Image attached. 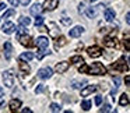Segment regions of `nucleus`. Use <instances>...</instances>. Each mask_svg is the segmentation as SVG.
Returning a JSON list of instances; mask_svg holds the SVG:
<instances>
[{"mask_svg":"<svg viewBox=\"0 0 130 113\" xmlns=\"http://www.w3.org/2000/svg\"><path fill=\"white\" fill-rule=\"evenodd\" d=\"M18 59L25 60V62H29V60H32V59H34V54H32L31 52H24V53H21V56L18 57Z\"/></svg>","mask_w":130,"mask_h":113,"instance_id":"aec40b11","label":"nucleus"},{"mask_svg":"<svg viewBox=\"0 0 130 113\" xmlns=\"http://www.w3.org/2000/svg\"><path fill=\"white\" fill-rule=\"evenodd\" d=\"M23 112H24V113H31L32 110L29 109V107H24V109H23Z\"/></svg>","mask_w":130,"mask_h":113,"instance_id":"c03bdc74","label":"nucleus"},{"mask_svg":"<svg viewBox=\"0 0 130 113\" xmlns=\"http://www.w3.org/2000/svg\"><path fill=\"white\" fill-rule=\"evenodd\" d=\"M126 23H127V24H129V25H130V11H129V13H127V14H126Z\"/></svg>","mask_w":130,"mask_h":113,"instance_id":"79ce46f5","label":"nucleus"},{"mask_svg":"<svg viewBox=\"0 0 130 113\" xmlns=\"http://www.w3.org/2000/svg\"><path fill=\"white\" fill-rule=\"evenodd\" d=\"M45 89H46V87H45V85H38V88L35 89V92H37V93H41V92H43Z\"/></svg>","mask_w":130,"mask_h":113,"instance_id":"72a5a7b5","label":"nucleus"},{"mask_svg":"<svg viewBox=\"0 0 130 113\" xmlns=\"http://www.w3.org/2000/svg\"><path fill=\"white\" fill-rule=\"evenodd\" d=\"M51 110L52 112H60V105H57V103H51Z\"/></svg>","mask_w":130,"mask_h":113,"instance_id":"7c9ffc66","label":"nucleus"},{"mask_svg":"<svg viewBox=\"0 0 130 113\" xmlns=\"http://www.w3.org/2000/svg\"><path fill=\"white\" fill-rule=\"evenodd\" d=\"M6 9V4L4 3H0V11H2V10H4Z\"/></svg>","mask_w":130,"mask_h":113,"instance_id":"a18cd8bd","label":"nucleus"},{"mask_svg":"<svg viewBox=\"0 0 130 113\" xmlns=\"http://www.w3.org/2000/svg\"><path fill=\"white\" fill-rule=\"evenodd\" d=\"M78 11H80V13H83V11H84V3H81V4H80V7H78Z\"/></svg>","mask_w":130,"mask_h":113,"instance_id":"37998d69","label":"nucleus"},{"mask_svg":"<svg viewBox=\"0 0 130 113\" xmlns=\"http://www.w3.org/2000/svg\"><path fill=\"white\" fill-rule=\"evenodd\" d=\"M115 10H113V9H106V10H105V20H106V21H109V23H110V21H113V20H115Z\"/></svg>","mask_w":130,"mask_h":113,"instance_id":"6ab92c4d","label":"nucleus"},{"mask_svg":"<svg viewBox=\"0 0 130 113\" xmlns=\"http://www.w3.org/2000/svg\"><path fill=\"white\" fill-rule=\"evenodd\" d=\"M18 62H20L21 74H23V76H28V74L31 73V67H29V64L25 62V60H21V59H18Z\"/></svg>","mask_w":130,"mask_h":113,"instance_id":"9d476101","label":"nucleus"},{"mask_svg":"<svg viewBox=\"0 0 130 113\" xmlns=\"http://www.w3.org/2000/svg\"><path fill=\"white\" fill-rule=\"evenodd\" d=\"M49 32H51V35L55 38V36H57V35H59V28H57L53 23H51V29H49Z\"/></svg>","mask_w":130,"mask_h":113,"instance_id":"393cba45","label":"nucleus"},{"mask_svg":"<svg viewBox=\"0 0 130 113\" xmlns=\"http://www.w3.org/2000/svg\"><path fill=\"white\" fill-rule=\"evenodd\" d=\"M69 67H70V63L60 62V63H57V64L55 66V71H56V73H59V74H63V73H66V71L69 70Z\"/></svg>","mask_w":130,"mask_h":113,"instance_id":"1a4fd4ad","label":"nucleus"},{"mask_svg":"<svg viewBox=\"0 0 130 113\" xmlns=\"http://www.w3.org/2000/svg\"><path fill=\"white\" fill-rule=\"evenodd\" d=\"M115 35H116V31H113L112 32V36H106L104 39V43H105V46H108V48H116V46L119 45V42H118V39L115 38Z\"/></svg>","mask_w":130,"mask_h":113,"instance_id":"20e7f679","label":"nucleus"},{"mask_svg":"<svg viewBox=\"0 0 130 113\" xmlns=\"http://www.w3.org/2000/svg\"><path fill=\"white\" fill-rule=\"evenodd\" d=\"M129 103V95L127 93H122V96L119 98V105L120 106H126Z\"/></svg>","mask_w":130,"mask_h":113,"instance_id":"412c9836","label":"nucleus"},{"mask_svg":"<svg viewBox=\"0 0 130 113\" xmlns=\"http://www.w3.org/2000/svg\"><path fill=\"white\" fill-rule=\"evenodd\" d=\"M3 105H4V102H3V101H0V106H3Z\"/></svg>","mask_w":130,"mask_h":113,"instance_id":"de8ad7c7","label":"nucleus"},{"mask_svg":"<svg viewBox=\"0 0 130 113\" xmlns=\"http://www.w3.org/2000/svg\"><path fill=\"white\" fill-rule=\"evenodd\" d=\"M52 74H53V70H52V68L43 67V68H41V70L38 71V78H41V80H49L52 77Z\"/></svg>","mask_w":130,"mask_h":113,"instance_id":"39448f33","label":"nucleus"},{"mask_svg":"<svg viewBox=\"0 0 130 113\" xmlns=\"http://www.w3.org/2000/svg\"><path fill=\"white\" fill-rule=\"evenodd\" d=\"M3 32H4V34H7V35L14 34V32H15V25L11 23V21H7V23L3 25Z\"/></svg>","mask_w":130,"mask_h":113,"instance_id":"ddd939ff","label":"nucleus"},{"mask_svg":"<svg viewBox=\"0 0 130 113\" xmlns=\"http://www.w3.org/2000/svg\"><path fill=\"white\" fill-rule=\"evenodd\" d=\"M81 109L85 110V112H87V110H90L91 109V101H83L81 102Z\"/></svg>","mask_w":130,"mask_h":113,"instance_id":"a878e982","label":"nucleus"},{"mask_svg":"<svg viewBox=\"0 0 130 113\" xmlns=\"http://www.w3.org/2000/svg\"><path fill=\"white\" fill-rule=\"evenodd\" d=\"M66 43H67V41H66V38L64 36H59L56 39V42H55V46L56 48H62V46H64Z\"/></svg>","mask_w":130,"mask_h":113,"instance_id":"4be33fe9","label":"nucleus"},{"mask_svg":"<svg viewBox=\"0 0 130 113\" xmlns=\"http://www.w3.org/2000/svg\"><path fill=\"white\" fill-rule=\"evenodd\" d=\"M20 24H21V25H29V24H31V20H29V18L28 17H21L20 18Z\"/></svg>","mask_w":130,"mask_h":113,"instance_id":"cd10ccee","label":"nucleus"},{"mask_svg":"<svg viewBox=\"0 0 130 113\" xmlns=\"http://www.w3.org/2000/svg\"><path fill=\"white\" fill-rule=\"evenodd\" d=\"M83 84H85V81H73L71 82V87L73 88H81Z\"/></svg>","mask_w":130,"mask_h":113,"instance_id":"2f4dec72","label":"nucleus"},{"mask_svg":"<svg viewBox=\"0 0 130 113\" xmlns=\"http://www.w3.org/2000/svg\"><path fill=\"white\" fill-rule=\"evenodd\" d=\"M43 10L46 11H52L57 7V0H45V3H43Z\"/></svg>","mask_w":130,"mask_h":113,"instance_id":"9b49d317","label":"nucleus"},{"mask_svg":"<svg viewBox=\"0 0 130 113\" xmlns=\"http://www.w3.org/2000/svg\"><path fill=\"white\" fill-rule=\"evenodd\" d=\"M3 49H4V57H6L7 60H10V57H11V54H13V45L10 42H6L3 46Z\"/></svg>","mask_w":130,"mask_h":113,"instance_id":"dca6fc26","label":"nucleus"},{"mask_svg":"<svg viewBox=\"0 0 130 113\" xmlns=\"http://www.w3.org/2000/svg\"><path fill=\"white\" fill-rule=\"evenodd\" d=\"M110 68H112V70H118V71H123V73H126V71L129 70V66L126 64V60H124L123 57H120L118 62L113 63V64L110 66Z\"/></svg>","mask_w":130,"mask_h":113,"instance_id":"f03ea898","label":"nucleus"},{"mask_svg":"<svg viewBox=\"0 0 130 113\" xmlns=\"http://www.w3.org/2000/svg\"><path fill=\"white\" fill-rule=\"evenodd\" d=\"M9 3H10V6L15 7V6H18V3H20V0H9Z\"/></svg>","mask_w":130,"mask_h":113,"instance_id":"e433bc0d","label":"nucleus"},{"mask_svg":"<svg viewBox=\"0 0 130 113\" xmlns=\"http://www.w3.org/2000/svg\"><path fill=\"white\" fill-rule=\"evenodd\" d=\"M129 63H130V56H129Z\"/></svg>","mask_w":130,"mask_h":113,"instance_id":"8fccbe9b","label":"nucleus"},{"mask_svg":"<svg viewBox=\"0 0 130 113\" xmlns=\"http://www.w3.org/2000/svg\"><path fill=\"white\" fill-rule=\"evenodd\" d=\"M9 107H10V110L11 112H15V110H18L21 107V101L20 99H11V101L9 102Z\"/></svg>","mask_w":130,"mask_h":113,"instance_id":"2eb2a0df","label":"nucleus"},{"mask_svg":"<svg viewBox=\"0 0 130 113\" xmlns=\"http://www.w3.org/2000/svg\"><path fill=\"white\" fill-rule=\"evenodd\" d=\"M95 91H96L95 85H88L84 89H81V96H88V95H91V93H94Z\"/></svg>","mask_w":130,"mask_h":113,"instance_id":"f3484780","label":"nucleus"},{"mask_svg":"<svg viewBox=\"0 0 130 113\" xmlns=\"http://www.w3.org/2000/svg\"><path fill=\"white\" fill-rule=\"evenodd\" d=\"M62 24H63V25H70V24H71V20H70V18H67V17H66V18H62Z\"/></svg>","mask_w":130,"mask_h":113,"instance_id":"f704fd0d","label":"nucleus"},{"mask_svg":"<svg viewBox=\"0 0 130 113\" xmlns=\"http://www.w3.org/2000/svg\"><path fill=\"white\" fill-rule=\"evenodd\" d=\"M83 32H84V27L77 25V27H74L73 29H70V36L71 38H78Z\"/></svg>","mask_w":130,"mask_h":113,"instance_id":"4468645a","label":"nucleus"},{"mask_svg":"<svg viewBox=\"0 0 130 113\" xmlns=\"http://www.w3.org/2000/svg\"><path fill=\"white\" fill-rule=\"evenodd\" d=\"M17 39H18V42H20L23 46H25V48H29V46H32V38L29 36V35H27V34L20 35Z\"/></svg>","mask_w":130,"mask_h":113,"instance_id":"423d86ee","label":"nucleus"},{"mask_svg":"<svg viewBox=\"0 0 130 113\" xmlns=\"http://www.w3.org/2000/svg\"><path fill=\"white\" fill-rule=\"evenodd\" d=\"M110 107H112V106H110V105H104V106H102L101 107V109H99V112H102V113H106V112H110V110H112V109H110Z\"/></svg>","mask_w":130,"mask_h":113,"instance_id":"c756f323","label":"nucleus"},{"mask_svg":"<svg viewBox=\"0 0 130 113\" xmlns=\"http://www.w3.org/2000/svg\"><path fill=\"white\" fill-rule=\"evenodd\" d=\"M70 63H73V64H80V63H84V59H83L81 56H78V54H76V56H71Z\"/></svg>","mask_w":130,"mask_h":113,"instance_id":"b1692460","label":"nucleus"},{"mask_svg":"<svg viewBox=\"0 0 130 113\" xmlns=\"http://www.w3.org/2000/svg\"><path fill=\"white\" fill-rule=\"evenodd\" d=\"M101 103H102V96H101V95L95 96V105H98V106H99Z\"/></svg>","mask_w":130,"mask_h":113,"instance_id":"c9c22d12","label":"nucleus"},{"mask_svg":"<svg viewBox=\"0 0 130 113\" xmlns=\"http://www.w3.org/2000/svg\"><path fill=\"white\" fill-rule=\"evenodd\" d=\"M124 84H126L127 87H130V76H127L126 78H124Z\"/></svg>","mask_w":130,"mask_h":113,"instance_id":"a19ab883","label":"nucleus"},{"mask_svg":"<svg viewBox=\"0 0 130 113\" xmlns=\"http://www.w3.org/2000/svg\"><path fill=\"white\" fill-rule=\"evenodd\" d=\"M49 45V41L46 36H39L37 41H35V46H38L39 49H46Z\"/></svg>","mask_w":130,"mask_h":113,"instance_id":"f8f14e48","label":"nucleus"},{"mask_svg":"<svg viewBox=\"0 0 130 113\" xmlns=\"http://www.w3.org/2000/svg\"><path fill=\"white\" fill-rule=\"evenodd\" d=\"M42 10H43V7L37 3V4H32V7L29 9V13H31L32 15H39L41 13H42Z\"/></svg>","mask_w":130,"mask_h":113,"instance_id":"a211bd4d","label":"nucleus"},{"mask_svg":"<svg viewBox=\"0 0 130 113\" xmlns=\"http://www.w3.org/2000/svg\"><path fill=\"white\" fill-rule=\"evenodd\" d=\"M3 95H4V91H3V88L0 87V98H2V96H3Z\"/></svg>","mask_w":130,"mask_h":113,"instance_id":"49530a36","label":"nucleus"},{"mask_svg":"<svg viewBox=\"0 0 130 113\" xmlns=\"http://www.w3.org/2000/svg\"><path fill=\"white\" fill-rule=\"evenodd\" d=\"M15 14V10H7V11L6 13H4V15H3V18H4V20H9V18L10 17H13V15H14Z\"/></svg>","mask_w":130,"mask_h":113,"instance_id":"bb28decb","label":"nucleus"},{"mask_svg":"<svg viewBox=\"0 0 130 113\" xmlns=\"http://www.w3.org/2000/svg\"><path fill=\"white\" fill-rule=\"evenodd\" d=\"M29 2H31V0H20V3L23 4V6H28Z\"/></svg>","mask_w":130,"mask_h":113,"instance_id":"ea45409f","label":"nucleus"},{"mask_svg":"<svg viewBox=\"0 0 130 113\" xmlns=\"http://www.w3.org/2000/svg\"><path fill=\"white\" fill-rule=\"evenodd\" d=\"M46 54H51V52H49L48 49H41V50L37 53V59H38V60H42L43 57L46 56Z\"/></svg>","mask_w":130,"mask_h":113,"instance_id":"5701e85b","label":"nucleus"},{"mask_svg":"<svg viewBox=\"0 0 130 113\" xmlns=\"http://www.w3.org/2000/svg\"><path fill=\"white\" fill-rule=\"evenodd\" d=\"M102 7H105L104 4H99V6H94V7H88V10H87V17L88 18H94V17H96V14H98V11L102 9Z\"/></svg>","mask_w":130,"mask_h":113,"instance_id":"6e6552de","label":"nucleus"},{"mask_svg":"<svg viewBox=\"0 0 130 113\" xmlns=\"http://www.w3.org/2000/svg\"><path fill=\"white\" fill-rule=\"evenodd\" d=\"M113 82H115V87L118 88L119 84H120V78H119V77H113Z\"/></svg>","mask_w":130,"mask_h":113,"instance_id":"58836bf2","label":"nucleus"},{"mask_svg":"<svg viewBox=\"0 0 130 113\" xmlns=\"http://www.w3.org/2000/svg\"><path fill=\"white\" fill-rule=\"evenodd\" d=\"M94 2H96V0H91V3H94Z\"/></svg>","mask_w":130,"mask_h":113,"instance_id":"09e8293b","label":"nucleus"},{"mask_svg":"<svg viewBox=\"0 0 130 113\" xmlns=\"http://www.w3.org/2000/svg\"><path fill=\"white\" fill-rule=\"evenodd\" d=\"M3 81H4V85H6L7 88L14 87V76H13L11 71H4L3 73Z\"/></svg>","mask_w":130,"mask_h":113,"instance_id":"7ed1b4c3","label":"nucleus"},{"mask_svg":"<svg viewBox=\"0 0 130 113\" xmlns=\"http://www.w3.org/2000/svg\"><path fill=\"white\" fill-rule=\"evenodd\" d=\"M23 34H25V25H21L20 24V27H18V32H17V38L20 36V35H23Z\"/></svg>","mask_w":130,"mask_h":113,"instance_id":"473e14b6","label":"nucleus"},{"mask_svg":"<svg viewBox=\"0 0 130 113\" xmlns=\"http://www.w3.org/2000/svg\"><path fill=\"white\" fill-rule=\"evenodd\" d=\"M87 68H88V66H87V64H83L81 67L78 68V71H80V73H87Z\"/></svg>","mask_w":130,"mask_h":113,"instance_id":"4c0bfd02","label":"nucleus"},{"mask_svg":"<svg viewBox=\"0 0 130 113\" xmlns=\"http://www.w3.org/2000/svg\"><path fill=\"white\" fill-rule=\"evenodd\" d=\"M42 24H43V17H41V14L37 15V18H35V25H37V27H41Z\"/></svg>","mask_w":130,"mask_h":113,"instance_id":"c85d7f7f","label":"nucleus"},{"mask_svg":"<svg viewBox=\"0 0 130 113\" xmlns=\"http://www.w3.org/2000/svg\"><path fill=\"white\" fill-rule=\"evenodd\" d=\"M87 53L90 57H99L102 54V49L99 46H90L87 49Z\"/></svg>","mask_w":130,"mask_h":113,"instance_id":"0eeeda50","label":"nucleus"},{"mask_svg":"<svg viewBox=\"0 0 130 113\" xmlns=\"http://www.w3.org/2000/svg\"><path fill=\"white\" fill-rule=\"evenodd\" d=\"M87 73L92 74V76H104V74H106V68H105V66L101 64V63H92V64L87 68Z\"/></svg>","mask_w":130,"mask_h":113,"instance_id":"f257e3e1","label":"nucleus"}]
</instances>
